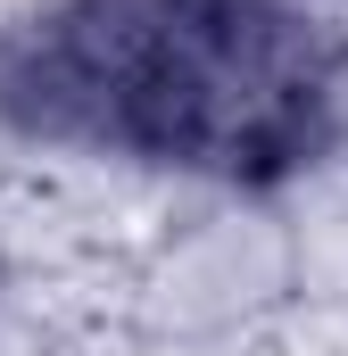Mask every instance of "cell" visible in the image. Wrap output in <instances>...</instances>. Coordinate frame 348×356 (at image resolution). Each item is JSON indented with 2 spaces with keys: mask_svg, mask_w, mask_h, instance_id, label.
Instances as JSON below:
<instances>
[{
  "mask_svg": "<svg viewBox=\"0 0 348 356\" xmlns=\"http://www.w3.org/2000/svg\"><path fill=\"white\" fill-rule=\"evenodd\" d=\"M0 133L141 191L282 199L348 141L332 0H25L0 25Z\"/></svg>",
  "mask_w": 348,
  "mask_h": 356,
  "instance_id": "obj_1",
  "label": "cell"
}]
</instances>
